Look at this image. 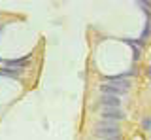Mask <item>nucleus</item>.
I'll return each instance as SVG.
<instances>
[{"label": "nucleus", "instance_id": "f257e3e1", "mask_svg": "<svg viewBox=\"0 0 151 140\" xmlns=\"http://www.w3.org/2000/svg\"><path fill=\"white\" fill-rule=\"evenodd\" d=\"M130 89V82L129 80H123L119 76H113V78H108V82H104L100 85V91L102 95H115V97H121L125 93H129Z\"/></svg>", "mask_w": 151, "mask_h": 140}, {"label": "nucleus", "instance_id": "f03ea898", "mask_svg": "<svg viewBox=\"0 0 151 140\" xmlns=\"http://www.w3.org/2000/svg\"><path fill=\"white\" fill-rule=\"evenodd\" d=\"M94 133H96V136L102 138V140H117V138H119L117 123H113V121H106V119H102L100 123H96Z\"/></svg>", "mask_w": 151, "mask_h": 140}, {"label": "nucleus", "instance_id": "7ed1b4c3", "mask_svg": "<svg viewBox=\"0 0 151 140\" xmlns=\"http://www.w3.org/2000/svg\"><path fill=\"white\" fill-rule=\"evenodd\" d=\"M125 114H123L121 108H102V119L106 121H111V119H123Z\"/></svg>", "mask_w": 151, "mask_h": 140}, {"label": "nucleus", "instance_id": "20e7f679", "mask_svg": "<svg viewBox=\"0 0 151 140\" xmlns=\"http://www.w3.org/2000/svg\"><path fill=\"white\" fill-rule=\"evenodd\" d=\"M100 104H102V108H119V106H121V99L115 97V95H102Z\"/></svg>", "mask_w": 151, "mask_h": 140}, {"label": "nucleus", "instance_id": "39448f33", "mask_svg": "<svg viewBox=\"0 0 151 140\" xmlns=\"http://www.w3.org/2000/svg\"><path fill=\"white\" fill-rule=\"evenodd\" d=\"M28 63V57H25V59H21V61H9V66H25V64Z\"/></svg>", "mask_w": 151, "mask_h": 140}, {"label": "nucleus", "instance_id": "423d86ee", "mask_svg": "<svg viewBox=\"0 0 151 140\" xmlns=\"http://www.w3.org/2000/svg\"><path fill=\"white\" fill-rule=\"evenodd\" d=\"M147 76H149V78H151V66H149V68H147Z\"/></svg>", "mask_w": 151, "mask_h": 140}, {"label": "nucleus", "instance_id": "0eeeda50", "mask_svg": "<svg viewBox=\"0 0 151 140\" xmlns=\"http://www.w3.org/2000/svg\"><path fill=\"white\" fill-rule=\"evenodd\" d=\"M117 140H121V138H117Z\"/></svg>", "mask_w": 151, "mask_h": 140}]
</instances>
